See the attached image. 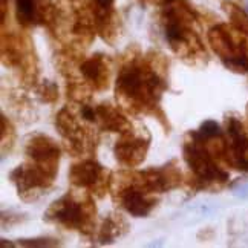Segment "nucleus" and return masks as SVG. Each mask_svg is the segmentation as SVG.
Returning <instances> with one entry per match:
<instances>
[{
	"instance_id": "1",
	"label": "nucleus",
	"mask_w": 248,
	"mask_h": 248,
	"mask_svg": "<svg viewBox=\"0 0 248 248\" xmlns=\"http://www.w3.org/2000/svg\"><path fill=\"white\" fill-rule=\"evenodd\" d=\"M169 60L164 54L150 49L142 54L132 46L121 55L115 80V98L118 106L132 115H149L170 132L167 115L161 106L167 91Z\"/></svg>"
},
{
	"instance_id": "2",
	"label": "nucleus",
	"mask_w": 248,
	"mask_h": 248,
	"mask_svg": "<svg viewBox=\"0 0 248 248\" xmlns=\"http://www.w3.org/2000/svg\"><path fill=\"white\" fill-rule=\"evenodd\" d=\"M161 28L164 39L176 57L188 64L207 62L205 46L196 31L199 13L186 0H167L161 5Z\"/></svg>"
},
{
	"instance_id": "3",
	"label": "nucleus",
	"mask_w": 248,
	"mask_h": 248,
	"mask_svg": "<svg viewBox=\"0 0 248 248\" xmlns=\"http://www.w3.org/2000/svg\"><path fill=\"white\" fill-rule=\"evenodd\" d=\"M183 158L188 167L186 184L192 192H219L227 184L230 175L222 163L212 155L196 130H188L183 141Z\"/></svg>"
},
{
	"instance_id": "4",
	"label": "nucleus",
	"mask_w": 248,
	"mask_h": 248,
	"mask_svg": "<svg viewBox=\"0 0 248 248\" xmlns=\"http://www.w3.org/2000/svg\"><path fill=\"white\" fill-rule=\"evenodd\" d=\"M43 219L83 237H93L97 228V207L93 196L86 190L74 187L47 207Z\"/></svg>"
},
{
	"instance_id": "5",
	"label": "nucleus",
	"mask_w": 248,
	"mask_h": 248,
	"mask_svg": "<svg viewBox=\"0 0 248 248\" xmlns=\"http://www.w3.org/2000/svg\"><path fill=\"white\" fill-rule=\"evenodd\" d=\"M97 124L83 118L78 104H68L55 115V129L59 130L66 150L72 156L93 155L100 142Z\"/></svg>"
},
{
	"instance_id": "6",
	"label": "nucleus",
	"mask_w": 248,
	"mask_h": 248,
	"mask_svg": "<svg viewBox=\"0 0 248 248\" xmlns=\"http://www.w3.org/2000/svg\"><path fill=\"white\" fill-rule=\"evenodd\" d=\"M2 64L5 68L16 69L20 74L22 83L28 88H35L39 81V59L34 49L31 37L20 32L6 30L2 25Z\"/></svg>"
},
{
	"instance_id": "7",
	"label": "nucleus",
	"mask_w": 248,
	"mask_h": 248,
	"mask_svg": "<svg viewBox=\"0 0 248 248\" xmlns=\"http://www.w3.org/2000/svg\"><path fill=\"white\" fill-rule=\"evenodd\" d=\"M109 193L112 201L133 217H147L159 201L156 195L142 186L133 169L112 173Z\"/></svg>"
},
{
	"instance_id": "8",
	"label": "nucleus",
	"mask_w": 248,
	"mask_h": 248,
	"mask_svg": "<svg viewBox=\"0 0 248 248\" xmlns=\"http://www.w3.org/2000/svg\"><path fill=\"white\" fill-rule=\"evenodd\" d=\"M207 40L228 71L248 74V34L236 30L232 23H216L208 30Z\"/></svg>"
},
{
	"instance_id": "9",
	"label": "nucleus",
	"mask_w": 248,
	"mask_h": 248,
	"mask_svg": "<svg viewBox=\"0 0 248 248\" xmlns=\"http://www.w3.org/2000/svg\"><path fill=\"white\" fill-rule=\"evenodd\" d=\"M55 179L57 178L46 173L40 167L31 164L30 161L17 166L9 173V181L14 184L17 196L28 204L39 201L42 196L49 193V190H52L54 187Z\"/></svg>"
},
{
	"instance_id": "10",
	"label": "nucleus",
	"mask_w": 248,
	"mask_h": 248,
	"mask_svg": "<svg viewBox=\"0 0 248 248\" xmlns=\"http://www.w3.org/2000/svg\"><path fill=\"white\" fill-rule=\"evenodd\" d=\"M68 178L72 187L86 190L93 198L101 199L110 192L112 173L93 158H83L72 164Z\"/></svg>"
},
{
	"instance_id": "11",
	"label": "nucleus",
	"mask_w": 248,
	"mask_h": 248,
	"mask_svg": "<svg viewBox=\"0 0 248 248\" xmlns=\"http://www.w3.org/2000/svg\"><path fill=\"white\" fill-rule=\"evenodd\" d=\"M150 147V135L146 129L130 127L120 133V138L113 146V155L117 163L126 169H135L144 163Z\"/></svg>"
},
{
	"instance_id": "12",
	"label": "nucleus",
	"mask_w": 248,
	"mask_h": 248,
	"mask_svg": "<svg viewBox=\"0 0 248 248\" xmlns=\"http://www.w3.org/2000/svg\"><path fill=\"white\" fill-rule=\"evenodd\" d=\"M26 161L40 167L46 173L57 178L59 175V164L62 158V149L57 141L49 135L35 132L26 138L25 144Z\"/></svg>"
},
{
	"instance_id": "13",
	"label": "nucleus",
	"mask_w": 248,
	"mask_h": 248,
	"mask_svg": "<svg viewBox=\"0 0 248 248\" xmlns=\"http://www.w3.org/2000/svg\"><path fill=\"white\" fill-rule=\"evenodd\" d=\"M225 166L248 173V126L236 115L225 117Z\"/></svg>"
},
{
	"instance_id": "14",
	"label": "nucleus",
	"mask_w": 248,
	"mask_h": 248,
	"mask_svg": "<svg viewBox=\"0 0 248 248\" xmlns=\"http://www.w3.org/2000/svg\"><path fill=\"white\" fill-rule=\"evenodd\" d=\"M138 178L150 193L156 196L171 192L183 184V171L176 159H170L164 166L150 167L146 170H137Z\"/></svg>"
},
{
	"instance_id": "15",
	"label": "nucleus",
	"mask_w": 248,
	"mask_h": 248,
	"mask_svg": "<svg viewBox=\"0 0 248 248\" xmlns=\"http://www.w3.org/2000/svg\"><path fill=\"white\" fill-rule=\"evenodd\" d=\"M16 20L25 30L35 26H52L57 16V5L52 0H14Z\"/></svg>"
},
{
	"instance_id": "16",
	"label": "nucleus",
	"mask_w": 248,
	"mask_h": 248,
	"mask_svg": "<svg viewBox=\"0 0 248 248\" xmlns=\"http://www.w3.org/2000/svg\"><path fill=\"white\" fill-rule=\"evenodd\" d=\"M112 59L106 54L97 52L81 60L78 71L84 81L93 92H104L109 89L112 78Z\"/></svg>"
},
{
	"instance_id": "17",
	"label": "nucleus",
	"mask_w": 248,
	"mask_h": 248,
	"mask_svg": "<svg viewBox=\"0 0 248 248\" xmlns=\"http://www.w3.org/2000/svg\"><path fill=\"white\" fill-rule=\"evenodd\" d=\"M89 8L97 34L106 43L113 45L120 35V18L115 11V0H89Z\"/></svg>"
},
{
	"instance_id": "18",
	"label": "nucleus",
	"mask_w": 248,
	"mask_h": 248,
	"mask_svg": "<svg viewBox=\"0 0 248 248\" xmlns=\"http://www.w3.org/2000/svg\"><path fill=\"white\" fill-rule=\"evenodd\" d=\"M95 115L98 129L104 132L123 133L132 127V123L124 115L123 109L110 103H100L98 106H95Z\"/></svg>"
},
{
	"instance_id": "19",
	"label": "nucleus",
	"mask_w": 248,
	"mask_h": 248,
	"mask_svg": "<svg viewBox=\"0 0 248 248\" xmlns=\"http://www.w3.org/2000/svg\"><path fill=\"white\" fill-rule=\"evenodd\" d=\"M129 232V224L121 213H109L103 219V222L95 236L97 245H110L120 237L126 236Z\"/></svg>"
},
{
	"instance_id": "20",
	"label": "nucleus",
	"mask_w": 248,
	"mask_h": 248,
	"mask_svg": "<svg viewBox=\"0 0 248 248\" xmlns=\"http://www.w3.org/2000/svg\"><path fill=\"white\" fill-rule=\"evenodd\" d=\"M222 9L227 13L228 18H230V23L236 30L248 34V14L239 5L230 2V0H225V2H222Z\"/></svg>"
},
{
	"instance_id": "21",
	"label": "nucleus",
	"mask_w": 248,
	"mask_h": 248,
	"mask_svg": "<svg viewBox=\"0 0 248 248\" xmlns=\"http://www.w3.org/2000/svg\"><path fill=\"white\" fill-rule=\"evenodd\" d=\"M0 141H2V154L3 156L13 150L16 144V130L13 123L3 113L0 115Z\"/></svg>"
},
{
	"instance_id": "22",
	"label": "nucleus",
	"mask_w": 248,
	"mask_h": 248,
	"mask_svg": "<svg viewBox=\"0 0 248 248\" xmlns=\"http://www.w3.org/2000/svg\"><path fill=\"white\" fill-rule=\"evenodd\" d=\"M35 88H37V95H39V98L43 103H46V104H55L57 101H59V98H60L59 86H57L54 81L45 80V81L37 84Z\"/></svg>"
},
{
	"instance_id": "23",
	"label": "nucleus",
	"mask_w": 248,
	"mask_h": 248,
	"mask_svg": "<svg viewBox=\"0 0 248 248\" xmlns=\"http://www.w3.org/2000/svg\"><path fill=\"white\" fill-rule=\"evenodd\" d=\"M62 242L55 237H35V239H18L13 247H60Z\"/></svg>"
},
{
	"instance_id": "24",
	"label": "nucleus",
	"mask_w": 248,
	"mask_h": 248,
	"mask_svg": "<svg viewBox=\"0 0 248 248\" xmlns=\"http://www.w3.org/2000/svg\"><path fill=\"white\" fill-rule=\"evenodd\" d=\"M25 219H26V215L17 213L14 210H8V212L3 210L2 212V227H3V230H9L11 227L23 222Z\"/></svg>"
},
{
	"instance_id": "25",
	"label": "nucleus",
	"mask_w": 248,
	"mask_h": 248,
	"mask_svg": "<svg viewBox=\"0 0 248 248\" xmlns=\"http://www.w3.org/2000/svg\"><path fill=\"white\" fill-rule=\"evenodd\" d=\"M234 195L239 198H248V183L241 184L239 187H234Z\"/></svg>"
},
{
	"instance_id": "26",
	"label": "nucleus",
	"mask_w": 248,
	"mask_h": 248,
	"mask_svg": "<svg viewBox=\"0 0 248 248\" xmlns=\"http://www.w3.org/2000/svg\"><path fill=\"white\" fill-rule=\"evenodd\" d=\"M6 13H8V0H2V3H0V23L6 22Z\"/></svg>"
},
{
	"instance_id": "27",
	"label": "nucleus",
	"mask_w": 248,
	"mask_h": 248,
	"mask_svg": "<svg viewBox=\"0 0 248 248\" xmlns=\"http://www.w3.org/2000/svg\"><path fill=\"white\" fill-rule=\"evenodd\" d=\"M247 117H248V104H247Z\"/></svg>"
}]
</instances>
